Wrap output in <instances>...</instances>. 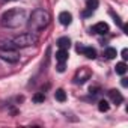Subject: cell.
Here are the masks:
<instances>
[{"instance_id":"cell-1","label":"cell","mask_w":128,"mask_h":128,"mask_svg":"<svg viewBox=\"0 0 128 128\" xmlns=\"http://www.w3.org/2000/svg\"><path fill=\"white\" fill-rule=\"evenodd\" d=\"M50 20H51V17H50V14L47 11L35 9L30 14L29 20H27V29L32 33H38V32H41L42 29H45L50 24Z\"/></svg>"},{"instance_id":"cell-2","label":"cell","mask_w":128,"mask_h":128,"mask_svg":"<svg viewBox=\"0 0 128 128\" xmlns=\"http://www.w3.org/2000/svg\"><path fill=\"white\" fill-rule=\"evenodd\" d=\"M24 21H26V12L20 8H14V9L6 11L2 15V18H0L2 26L8 27V29H17V27L23 26Z\"/></svg>"},{"instance_id":"cell-3","label":"cell","mask_w":128,"mask_h":128,"mask_svg":"<svg viewBox=\"0 0 128 128\" xmlns=\"http://www.w3.org/2000/svg\"><path fill=\"white\" fill-rule=\"evenodd\" d=\"M12 44L17 47V48H26V47H32V45H36L38 44V36L32 32L29 33H21L18 36H15L12 39Z\"/></svg>"},{"instance_id":"cell-4","label":"cell","mask_w":128,"mask_h":128,"mask_svg":"<svg viewBox=\"0 0 128 128\" xmlns=\"http://www.w3.org/2000/svg\"><path fill=\"white\" fill-rule=\"evenodd\" d=\"M0 57L11 63H15L20 60V53L15 48H0Z\"/></svg>"},{"instance_id":"cell-5","label":"cell","mask_w":128,"mask_h":128,"mask_svg":"<svg viewBox=\"0 0 128 128\" xmlns=\"http://www.w3.org/2000/svg\"><path fill=\"white\" fill-rule=\"evenodd\" d=\"M77 51H78V53H82L83 56H86L88 59H95V57H96V51H95V48H92V47L77 45Z\"/></svg>"},{"instance_id":"cell-6","label":"cell","mask_w":128,"mask_h":128,"mask_svg":"<svg viewBox=\"0 0 128 128\" xmlns=\"http://www.w3.org/2000/svg\"><path fill=\"white\" fill-rule=\"evenodd\" d=\"M90 32L98 33V35H106V33L108 32V24H107V23H96V24L90 29Z\"/></svg>"},{"instance_id":"cell-7","label":"cell","mask_w":128,"mask_h":128,"mask_svg":"<svg viewBox=\"0 0 128 128\" xmlns=\"http://www.w3.org/2000/svg\"><path fill=\"white\" fill-rule=\"evenodd\" d=\"M71 21H72V15H71L70 12L63 11V12L59 14V23H60L62 26H70Z\"/></svg>"},{"instance_id":"cell-8","label":"cell","mask_w":128,"mask_h":128,"mask_svg":"<svg viewBox=\"0 0 128 128\" xmlns=\"http://www.w3.org/2000/svg\"><path fill=\"white\" fill-rule=\"evenodd\" d=\"M80 71H82V74H80V72L77 74V77H76V83H84V82L90 77V71H89L88 68H82Z\"/></svg>"},{"instance_id":"cell-9","label":"cell","mask_w":128,"mask_h":128,"mask_svg":"<svg viewBox=\"0 0 128 128\" xmlns=\"http://www.w3.org/2000/svg\"><path fill=\"white\" fill-rule=\"evenodd\" d=\"M108 96H110V100L114 102V104H120L122 101H124V96L120 95V92H118V90H108Z\"/></svg>"},{"instance_id":"cell-10","label":"cell","mask_w":128,"mask_h":128,"mask_svg":"<svg viewBox=\"0 0 128 128\" xmlns=\"http://www.w3.org/2000/svg\"><path fill=\"white\" fill-rule=\"evenodd\" d=\"M57 47L59 48H63V50H68L71 47V39L66 38V36H62L57 39Z\"/></svg>"},{"instance_id":"cell-11","label":"cell","mask_w":128,"mask_h":128,"mask_svg":"<svg viewBox=\"0 0 128 128\" xmlns=\"http://www.w3.org/2000/svg\"><path fill=\"white\" fill-rule=\"evenodd\" d=\"M56 60L57 62H66L68 60V50L59 48V51L56 53Z\"/></svg>"},{"instance_id":"cell-12","label":"cell","mask_w":128,"mask_h":128,"mask_svg":"<svg viewBox=\"0 0 128 128\" xmlns=\"http://www.w3.org/2000/svg\"><path fill=\"white\" fill-rule=\"evenodd\" d=\"M116 74H119V76H124L125 72H126V63L125 62H119L118 65H116Z\"/></svg>"},{"instance_id":"cell-13","label":"cell","mask_w":128,"mask_h":128,"mask_svg":"<svg viewBox=\"0 0 128 128\" xmlns=\"http://www.w3.org/2000/svg\"><path fill=\"white\" fill-rule=\"evenodd\" d=\"M54 96H56V100L60 101V102L66 101V94H65V90H63V89H57L56 94H54Z\"/></svg>"},{"instance_id":"cell-14","label":"cell","mask_w":128,"mask_h":128,"mask_svg":"<svg viewBox=\"0 0 128 128\" xmlns=\"http://www.w3.org/2000/svg\"><path fill=\"white\" fill-rule=\"evenodd\" d=\"M104 56L107 57V59H114L116 56H118V53H116V50L114 48H106V51H104Z\"/></svg>"},{"instance_id":"cell-15","label":"cell","mask_w":128,"mask_h":128,"mask_svg":"<svg viewBox=\"0 0 128 128\" xmlns=\"http://www.w3.org/2000/svg\"><path fill=\"white\" fill-rule=\"evenodd\" d=\"M108 108H110V106H108V101H106V100H101V101L98 102V110H100V112H108Z\"/></svg>"},{"instance_id":"cell-16","label":"cell","mask_w":128,"mask_h":128,"mask_svg":"<svg viewBox=\"0 0 128 128\" xmlns=\"http://www.w3.org/2000/svg\"><path fill=\"white\" fill-rule=\"evenodd\" d=\"M98 5H100V2H98V0H88V3H86V6H88V9L89 11H95L96 8H98Z\"/></svg>"},{"instance_id":"cell-17","label":"cell","mask_w":128,"mask_h":128,"mask_svg":"<svg viewBox=\"0 0 128 128\" xmlns=\"http://www.w3.org/2000/svg\"><path fill=\"white\" fill-rule=\"evenodd\" d=\"M44 100H45V95H44V94H36V95H33V101H35V102H44Z\"/></svg>"},{"instance_id":"cell-18","label":"cell","mask_w":128,"mask_h":128,"mask_svg":"<svg viewBox=\"0 0 128 128\" xmlns=\"http://www.w3.org/2000/svg\"><path fill=\"white\" fill-rule=\"evenodd\" d=\"M57 71H59V72H63V71H65V62H59V65H57Z\"/></svg>"},{"instance_id":"cell-19","label":"cell","mask_w":128,"mask_h":128,"mask_svg":"<svg viewBox=\"0 0 128 128\" xmlns=\"http://www.w3.org/2000/svg\"><path fill=\"white\" fill-rule=\"evenodd\" d=\"M122 59H124V60H126V59H128V50H126V48H124V50H122Z\"/></svg>"},{"instance_id":"cell-20","label":"cell","mask_w":128,"mask_h":128,"mask_svg":"<svg viewBox=\"0 0 128 128\" xmlns=\"http://www.w3.org/2000/svg\"><path fill=\"white\" fill-rule=\"evenodd\" d=\"M122 86H124V88H126V86H128V82H126V78H122Z\"/></svg>"},{"instance_id":"cell-21","label":"cell","mask_w":128,"mask_h":128,"mask_svg":"<svg viewBox=\"0 0 128 128\" xmlns=\"http://www.w3.org/2000/svg\"><path fill=\"white\" fill-rule=\"evenodd\" d=\"M8 2H11V0H8Z\"/></svg>"}]
</instances>
